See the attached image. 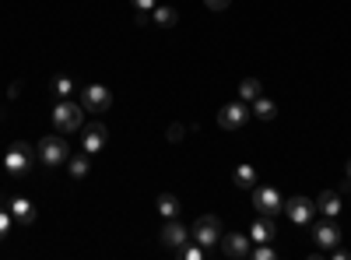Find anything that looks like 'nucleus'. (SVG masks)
Masks as SVG:
<instances>
[{"mask_svg": "<svg viewBox=\"0 0 351 260\" xmlns=\"http://www.w3.org/2000/svg\"><path fill=\"white\" fill-rule=\"evenodd\" d=\"M36 158H39L46 169H56V165H67L71 148H67V141H64V137L49 134V137H43V141L36 144Z\"/></svg>", "mask_w": 351, "mask_h": 260, "instance_id": "f257e3e1", "label": "nucleus"}, {"mask_svg": "<svg viewBox=\"0 0 351 260\" xmlns=\"http://www.w3.org/2000/svg\"><path fill=\"white\" fill-rule=\"evenodd\" d=\"M32 162H36V148L25 144V141H14L8 148V155H4V169L11 172V176H18V180L32 172Z\"/></svg>", "mask_w": 351, "mask_h": 260, "instance_id": "f03ea898", "label": "nucleus"}, {"mask_svg": "<svg viewBox=\"0 0 351 260\" xmlns=\"http://www.w3.org/2000/svg\"><path fill=\"white\" fill-rule=\"evenodd\" d=\"M53 127L60 130V134L81 130V127H84V106H77V102H67V99H60V102L53 106Z\"/></svg>", "mask_w": 351, "mask_h": 260, "instance_id": "7ed1b4c3", "label": "nucleus"}, {"mask_svg": "<svg viewBox=\"0 0 351 260\" xmlns=\"http://www.w3.org/2000/svg\"><path fill=\"white\" fill-rule=\"evenodd\" d=\"M221 222L215 218V215H200L197 222H193V228H190V239L193 243H200L204 250H211V246H218V239H221Z\"/></svg>", "mask_w": 351, "mask_h": 260, "instance_id": "20e7f679", "label": "nucleus"}, {"mask_svg": "<svg viewBox=\"0 0 351 260\" xmlns=\"http://www.w3.org/2000/svg\"><path fill=\"white\" fill-rule=\"evenodd\" d=\"M253 208L260 211V215H267V218H274V215H281L285 211V197L274 190V187H253Z\"/></svg>", "mask_w": 351, "mask_h": 260, "instance_id": "39448f33", "label": "nucleus"}, {"mask_svg": "<svg viewBox=\"0 0 351 260\" xmlns=\"http://www.w3.org/2000/svg\"><path fill=\"white\" fill-rule=\"evenodd\" d=\"M246 117H250V109H246V102H243V99L225 102V106H221V113H218V127H221V130H239V127L246 123Z\"/></svg>", "mask_w": 351, "mask_h": 260, "instance_id": "423d86ee", "label": "nucleus"}, {"mask_svg": "<svg viewBox=\"0 0 351 260\" xmlns=\"http://www.w3.org/2000/svg\"><path fill=\"white\" fill-rule=\"evenodd\" d=\"M81 106H84L88 113H106V109L112 106V95H109L106 84H88V88L81 92Z\"/></svg>", "mask_w": 351, "mask_h": 260, "instance_id": "0eeeda50", "label": "nucleus"}, {"mask_svg": "<svg viewBox=\"0 0 351 260\" xmlns=\"http://www.w3.org/2000/svg\"><path fill=\"white\" fill-rule=\"evenodd\" d=\"M218 246H221V253L232 257V260H246V257H250V233H246V236H243V233H221Z\"/></svg>", "mask_w": 351, "mask_h": 260, "instance_id": "6e6552de", "label": "nucleus"}, {"mask_svg": "<svg viewBox=\"0 0 351 260\" xmlns=\"http://www.w3.org/2000/svg\"><path fill=\"white\" fill-rule=\"evenodd\" d=\"M285 211H288V218L295 222V225H309V222L316 218V200H309V197H291V200H285Z\"/></svg>", "mask_w": 351, "mask_h": 260, "instance_id": "1a4fd4ad", "label": "nucleus"}, {"mask_svg": "<svg viewBox=\"0 0 351 260\" xmlns=\"http://www.w3.org/2000/svg\"><path fill=\"white\" fill-rule=\"evenodd\" d=\"M106 141H109L106 123H88V127H81V148H84L88 155L102 152V148H106Z\"/></svg>", "mask_w": 351, "mask_h": 260, "instance_id": "9d476101", "label": "nucleus"}, {"mask_svg": "<svg viewBox=\"0 0 351 260\" xmlns=\"http://www.w3.org/2000/svg\"><path fill=\"white\" fill-rule=\"evenodd\" d=\"M313 239L319 250H334L341 243V228H337V218H327V222H316L313 228Z\"/></svg>", "mask_w": 351, "mask_h": 260, "instance_id": "9b49d317", "label": "nucleus"}, {"mask_svg": "<svg viewBox=\"0 0 351 260\" xmlns=\"http://www.w3.org/2000/svg\"><path fill=\"white\" fill-rule=\"evenodd\" d=\"M186 239H190V233H186V228H183L180 222H176V218H165V228H162V243H165L169 250H176V253H180V250L186 246Z\"/></svg>", "mask_w": 351, "mask_h": 260, "instance_id": "f8f14e48", "label": "nucleus"}, {"mask_svg": "<svg viewBox=\"0 0 351 260\" xmlns=\"http://www.w3.org/2000/svg\"><path fill=\"white\" fill-rule=\"evenodd\" d=\"M8 211L18 225H36V204L28 197H11L8 200Z\"/></svg>", "mask_w": 351, "mask_h": 260, "instance_id": "ddd939ff", "label": "nucleus"}, {"mask_svg": "<svg viewBox=\"0 0 351 260\" xmlns=\"http://www.w3.org/2000/svg\"><path fill=\"white\" fill-rule=\"evenodd\" d=\"M341 211H344V204H341V197L334 193V190H324L316 197V215H324V218H341Z\"/></svg>", "mask_w": 351, "mask_h": 260, "instance_id": "4468645a", "label": "nucleus"}, {"mask_svg": "<svg viewBox=\"0 0 351 260\" xmlns=\"http://www.w3.org/2000/svg\"><path fill=\"white\" fill-rule=\"evenodd\" d=\"M278 236V228H274V222L267 218V215H260L253 225H250V243H271Z\"/></svg>", "mask_w": 351, "mask_h": 260, "instance_id": "2eb2a0df", "label": "nucleus"}, {"mask_svg": "<svg viewBox=\"0 0 351 260\" xmlns=\"http://www.w3.org/2000/svg\"><path fill=\"white\" fill-rule=\"evenodd\" d=\"M232 180H236V187H243V190H253L256 180H260V172L250 162H243V165H236V176H232Z\"/></svg>", "mask_w": 351, "mask_h": 260, "instance_id": "dca6fc26", "label": "nucleus"}, {"mask_svg": "<svg viewBox=\"0 0 351 260\" xmlns=\"http://www.w3.org/2000/svg\"><path fill=\"white\" fill-rule=\"evenodd\" d=\"M253 117H256V120H263V123H267V120H274V117H278V102H271L267 95L253 99Z\"/></svg>", "mask_w": 351, "mask_h": 260, "instance_id": "f3484780", "label": "nucleus"}, {"mask_svg": "<svg viewBox=\"0 0 351 260\" xmlns=\"http://www.w3.org/2000/svg\"><path fill=\"white\" fill-rule=\"evenodd\" d=\"M155 208H158L162 218H176V215H180V197H176V193H158Z\"/></svg>", "mask_w": 351, "mask_h": 260, "instance_id": "a211bd4d", "label": "nucleus"}, {"mask_svg": "<svg viewBox=\"0 0 351 260\" xmlns=\"http://www.w3.org/2000/svg\"><path fill=\"white\" fill-rule=\"evenodd\" d=\"M88 158H92L88 152H81V155H71V158H67V172H71V180H84V176H88Z\"/></svg>", "mask_w": 351, "mask_h": 260, "instance_id": "6ab92c4d", "label": "nucleus"}, {"mask_svg": "<svg viewBox=\"0 0 351 260\" xmlns=\"http://www.w3.org/2000/svg\"><path fill=\"white\" fill-rule=\"evenodd\" d=\"M260 95H263L260 78H246V81L239 84V99H243V102H253V99H260Z\"/></svg>", "mask_w": 351, "mask_h": 260, "instance_id": "aec40b11", "label": "nucleus"}, {"mask_svg": "<svg viewBox=\"0 0 351 260\" xmlns=\"http://www.w3.org/2000/svg\"><path fill=\"white\" fill-rule=\"evenodd\" d=\"M71 92H74V81H71L67 74H56V78H53V95H60V99H67Z\"/></svg>", "mask_w": 351, "mask_h": 260, "instance_id": "412c9836", "label": "nucleus"}, {"mask_svg": "<svg viewBox=\"0 0 351 260\" xmlns=\"http://www.w3.org/2000/svg\"><path fill=\"white\" fill-rule=\"evenodd\" d=\"M155 21L162 28H172L176 21H180V14H176V8H155Z\"/></svg>", "mask_w": 351, "mask_h": 260, "instance_id": "4be33fe9", "label": "nucleus"}, {"mask_svg": "<svg viewBox=\"0 0 351 260\" xmlns=\"http://www.w3.org/2000/svg\"><path fill=\"white\" fill-rule=\"evenodd\" d=\"M250 257L253 260H274V250L267 243H256V250H250Z\"/></svg>", "mask_w": 351, "mask_h": 260, "instance_id": "5701e85b", "label": "nucleus"}, {"mask_svg": "<svg viewBox=\"0 0 351 260\" xmlns=\"http://www.w3.org/2000/svg\"><path fill=\"white\" fill-rule=\"evenodd\" d=\"M180 253H183V257H186V260H200V257H208V250H204V246H200V243H197V246H183V250H180Z\"/></svg>", "mask_w": 351, "mask_h": 260, "instance_id": "b1692460", "label": "nucleus"}, {"mask_svg": "<svg viewBox=\"0 0 351 260\" xmlns=\"http://www.w3.org/2000/svg\"><path fill=\"white\" fill-rule=\"evenodd\" d=\"M11 233V211H4V208H0V239H4Z\"/></svg>", "mask_w": 351, "mask_h": 260, "instance_id": "393cba45", "label": "nucleus"}, {"mask_svg": "<svg viewBox=\"0 0 351 260\" xmlns=\"http://www.w3.org/2000/svg\"><path fill=\"white\" fill-rule=\"evenodd\" d=\"M183 134H186V130H183L180 123H172V127L165 130V137H169V141H183Z\"/></svg>", "mask_w": 351, "mask_h": 260, "instance_id": "a878e982", "label": "nucleus"}, {"mask_svg": "<svg viewBox=\"0 0 351 260\" xmlns=\"http://www.w3.org/2000/svg\"><path fill=\"white\" fill-rule=\"evenodd\" d=\"M137 11H155V0H130Z\"/></svg>", "mask_w": 351, "mask_h": 260, "instance_id": "bb28decb", "label": "nucleus"}, {"mask_svg": "<svg viewBox=\"0 0 351 260\" xmlns=\"http://www.w3.org/2000/svg\"><path fill=\"white\" fill-rule=\"evenodd\" d=\"M204 4H208L211 11H225V8H228V0H204Z\"/></svg>", "mask_w": 351, "mask_h": 260, "instance_id": "cd10ccee", "label": "nucleus"}, {"mask_svg": "<svg viewBox=\"0 0 351 260\" xmlns=\"http://www.w3.org/2000/svg\"><path fill=\"white\" fill-rule=\"evenodd\" d=\"M348 180H351V158H348Z\"/></svg>", "mask_w": 351, "mask_h": 260, "instance_id": "c85d7f7f", "label": "nucleus"}]
</instances>
